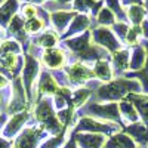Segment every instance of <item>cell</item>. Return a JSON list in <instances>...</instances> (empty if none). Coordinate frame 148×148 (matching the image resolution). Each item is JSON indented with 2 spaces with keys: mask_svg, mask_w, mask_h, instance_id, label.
Listing matches in <instances>:
<instances>
[{
  "mask_svg": "<svg viewBox=\"0 0 148 148\" xmlns=\"http://www.w3.org/2000/svg\"><path fill=\"white\" fill-rule=\"evenodd\" d=\"M95 18H96L98 24H99L101 27H113L117 22V16L107 6H102V9L98 12V15Z\"/></svg>",
  "mask_w": 148,
  "mask_h": 148,
  "instance_id": "obj_30",
  "label": "cell"
},
{
  "mask_svg": "<svg viewBox=\"0 0 148 148\" xmlns=\"http://www.w3.org/2000/svg\"><path fill=\"white\" fill-rule=\"evenodd\" d=\"M67 130L68 129H64L59 135H55V136L46 139L42 145H39V148H61V145H64L67 139Z\"/></svg>",
  "mask_w": 148,
  "mask_h": 148,
  "instance_id": "obj_31",
  "label": "cell"
},
{
  "mask_svg": "<svg viewBox=\"0 0 148 148\" xmlns=\"http://www.w3.org/2000/svg\"><path fill=\"white\" fill-rule=\"evenodd\" d=\"M141 88L142 84L136 79L119 77L116 80L101 84L96 90V99L98 102H120L130 93L141 92Z\"/></svg>",
  "mask_w": 148,
  "mask_h": 148,
  "instance_id": "obj_1",
  "label": "cell"
},
{
  "mask_svg": "<svg viewBox=\"0 0 148 148\" xmlns=\"http://www.w3.org/2000/svg\"><path fill=\"white\" fill-rule=\"evenodd\" d=\"M127 99L136 108L141 120L148 125V95L141 93V92H135V93H130L127 96Z\"/></svg>",
  "mask_w": 148,
  "mask_h": 148,
  "instance_id": "obj_20",
  "label": "cell"
},
{
  "mask_svg": "<svg viewBox=\"0 0 148 148\" xmlns=\"http://www.w3.org/2000/svg\"><path fill=\"white\" fill-rule=\"evenodd\" d=\"M92 95V89H88V88H79L73 92V96H71V108L77 110L80 107H83L86 102L89 101V98Z\"/></svg>",
  "mask_w": 148,
  "mask_h": 148,
  "instance_id": "obj_29",
  "label": "cell"
},
{
  "mask_svg": "<svg viewBox=\"0 0 148 148\" xmlns=\"http://www.w3.org/2000/svg\"><path fill=\"white\" fill-rule=\"evenodd\" d=\"M34 117L46 132L52 133V135H59L64 129H67V127L62 126V123L59 121L58 114L53 108V104H52L51 99H47V98L39 101V104H37V107L34 110Z\"/></svg>",
  "mask_w": 148,
  "mask_h": 148,
  "instance_id": "obj_2",
  "label": "cell"
},
{
  "mask_svg": "<svg viewBox=\"0 0 148 148\" xmlns=\"http://www.w3.org/2000/svg\"><path fill=\"white\" fill-rule=\"evenodd\" d=\"M58 40H59V34L55 30H46L36 39V45L45 49H52L58 45Z\"/></svg>",
  "mask_w": 148,
  "mask_h": 148,
  "instance_id": "obj_28",
  "label": "cell"
},
{
  "mask_svg": "<svg viewBox=\"0 0 148 148\" xmlns=\"http://www.w3.org/2000/svg\"><path fill=\"white\" fill-rule=\"evenodd\" d=\"M148 10L144 5H130L126 6V18L132 25H141V24L147 19Z\"/></svg>",
  "mask_w": 148,
  "mask_h": 148,
  "instance_id": "obj_26",
  "label": "cell"
},
{
  "mask_svg": "<svg viewBox=\"0 0 148 148\" xmlns=\"http://www.w3.org/2000/svg\"><path fill=\"white\" fill-rule=\"evenodd\" d=\"M129 25L125 22V21H117L114 25H113V33L116 34V37L120 40V42H123L125 43V40H126V36H127V33H129Z\"/></svg>",
  "mask_w": 148,
  "mask_h": 148,
  "instance_id": "obj_35",
  "label": "cell"
},
{
  "mask_svg": "<svg viewBox=\"0 0 148 148\" xmlns=\"http://www.w3.org/2000/svg\"><path fill=\"white\" fill-rule=\"evenodd\" d=\"M6 123H8L6 114H0V132H3V129H5V126H6Z\"/></svg>",
  "mask_w": 148,
  "mask_h": 148,
  "instance_id": "obj_40",
  "label": "cell"
},
{
  "mask_svg": "<svg viewBox=\"0 0 148 148\" xmlns=\"http://www.w3.org/2000/svg\"><path fill=\"white\" fill-rule=\"evenodd\" d=\"M141 30H142V36L144 39L148 40V19H145L142 24H141Z\"/></svg>",
  "mask_w": 148,
  "mask_h": 148,
  "instance_id": "obj_37",
  "label": "cell"
},
{
  "mask_svg": "<svg viewBox=\"0 0 148 148\" xmlns=\"http://www.w3.org/2000/svg\"><path fill=\"white\" fill-rule=\"evenodd\" d=\"M2 37H3V31H2V28H0V40H2Z\"/></svg>",
  "mask_w": 148,
  "mask_h": 148,
  "instance_id": "obj_44",
  "label": "cell"
},
{
  "mask_svg": "<svg viewBox=\"0 0 148 148\" xmlns=\"http://www.w3.org/2000/svg\"><path fill=\"white\" fill-rule=\"evenodd\" d=\"M90 27V15H86V14H77L74 16L73 22L70 24V27L67 30V33L64 34V37H76V36H80L83 33H86Z\"/></svg>",
  "mask_w": 148,
  "mask_h": 148,
  "instance_id": "obj_16",
  "label": "cell"
},
{
  "mask_svg": "<svg viewBox=\"0 0 148 148\" xmlns=\"http://www.w3.org/2000/svg\"><path fill=\"white\" fill-rule=\"evenodd\" d=\"M95 2H102V0H95Z\"/></svg>",
  "mask_w": 148,
  "mask_h": 148,
  "instance_id": "obj_45",
  "label": "cell"
},
{
  "mask_svg": "<svg viewBox=\"0 0 148 148\" xmlns=\"http://www.w3.org/2000/svg\"><path fill=\"white\" fill-rule=\"evenodd\" d=\"M40 73V62L31 55H25V64L22 68V83H24V89L27 92V96H33V84Z\"/></svg>",
  "mask_w": 148,
  "mask_h": 148,
  "instance_id": "obj_8",
  "label": "cell"
},
{
  "mask_svg": "<svg viewBox=\"0 0 148 148\" xmlns=\"http://www.w3.org/2000/svg\"><path fill=\"white\" fill-rule=\"evenodd\" d=\"M65 47L70 49L73 53H76L77 58H80L83 53H86L92 47V37H90V33L86 31L80 36H76V37H71V39H67L64 42Z\"/></svg>",
  "mask_w": 148,
  "mask_h": 148,
  "instance_id": "obj_11",
  "label": "cell"
},
{
  "mask_svg": "<svg viewBox=\"0 0 148 148\" xmlns=\"http://www.w3.org/2000/svg\"><path fill=\"white\" fill-rule=\"evenodd\" d=\"M141 37H144V36H142L141 25H132V27L129 28V33H127V36H126L125 43H126L127 46L133 47V46L139 45V39H141Z\"/></svg>",
  "mask_w": 148,
  "mask_h": 148,
  "instance_id": "obj_33",
  "label": "cell"
},
{
  "mask_svg": "<svg viewBox=\"0 0 148 148\" xmlns=\"http://www.w3.org/2000/svg\"><path fill=\"white\" fill-rule=\"evenodd\" d=\"M64 73L68 80V86L71 88H83L86 83L95 79L93 70L82 61H74L70 65H65Z\"/></svg>",
  "mask_w": 148,
  "mask_h": 148,
  "instance_id": "obj_3",
  "label": "cell"
},
{
  "mask_svg": "<svg viewBox=\"0 0 148 148\" xmlns=\"http://www.w3.org/2000/svg\"><path fill=\"white\" fill-rule=\"evenodd\" d=\"M21 14H22V18L27 21V19H30V18H36L37 14H39V9H37L34 5L28 3V5H24V6H22Z\"/></svg>",
  "mask_w": 148,
  "mask_h": 148,
  "instance_id": "obj_36",
  "label": "cell"
},
{
  "mask_svg": "<svg viewBox=\"0 0 148 148\" xmlns=\"http://www.w3.org/2000/svg\"><path fill=\"white\" fill-rule=\"evenodd\" d=\"M138 144L135 142L126 132H117L107 139L104 148H136Z\"/></svg>",
  "mask_w": 148,
  "mask_h": 148,
  "instance_id": "obj_21",
  "label": "cell"
},
{
  "mask_svg": "<svg viewBox=\"0 0 148 148\" xmlns=\"http://www.w3.org/2000/svg\"><path fill=\"white\" fill-rule=\"evenodd\" d=\"M93 74H95V79L101 80L104 83H108L114 79V68L113 64L110 62L107 58L104 59H98L96 62H93Z\"/></svg>",
  "mask_w": 148,
  "mask_h": 148,
  "instance_id": "obj_17",
  "label": "cell"
},
{
  "mask_svg": "<svg viewBox=\"0 0 148 148\" xmlns=\"http://www.w3.org/2000/svg\"><path fill=\"white\" fill-rule=\"evenodd\" d=\"M62 148H79L77 147V142H76V139H74V136H71L67 142H65V145L62 147Z\"/></svg>",
  "mask_w": 148,
  "mask_h": 148,
  "instance_id": "obj_38",
  "label": "cell"
},
{
  "mask_svg": "<svg viewBox=\"0 0 148 148\" xmlns=\"http://www.w3.org/2000/svg\"><path fill=\"white\" fill-rule=\"evenodd\" d=\"M65 51L59 47H52V49H45L42 53V62L51 70H58V68H65Z\"/></svg>",
  "mask_w": 148,
  "mask_h": 148,
  "instance_id": "obj_12",
  "label": "cell"
},
{
  "mask_svg": "<svg viewBox=\"0 0 148 148\" xmlns=\"http://www.w3.org/2000/svg\"><path fill=\"white\" fill-rule=\"evenodd\" d=\"M18 0H5L0 6V27H8L18 12Z\"/></svg>",
  "mask_w": 148,
  "mask_h": 148,
  "instance_id": "obj_24",
  "label": "cell"
},
{
  "mask_svg": "<svg viewBox=\"0 0 148 148\" xmlns=\"http://www.w3.org/2000/svg\"><path fill=\"white\" fill-rule=\"evenodd\" d=\"M77 14L74 10H64V9H59V10H55L52 12L51 15H49V18H51V22L52 25L55 28V31L58 34H65L70 24L73 22L74 16H76Z\"/></svg>",
  "mask_w": 148,
  "mask_h": 148,
  "instance_id": "obj_13",
  "label": "cell"
},
{
  "mask_svg": "<svg viewBox=\"0 0 148 148\" xmlns=\"http://www.w3.org/2000/svg\"><path fill=\"white\" fill-rule=\"evenodd\" d=\"M76 132H90V133H102V135H114L120 130V125L105 120H99L90 116L82 117L76 125Z\"/></svg>",
  "mask_w": 148,
  "mask_h": 148,
  "instance_id": "obj_4",
  "label": "cell"
},
{
  "mask_svg": "<svg viewBox=\"0 0 148 148\" xmlns=\"http://www.w3.org/2000/svg\"><path fill=\"white\" fill-rule=\"evenodd\" d=\"M147 56H148V53H147L145 46H142V45L133 46L132 51H130V67H129V70L133 71V73L141 71L145 67Z\"/></svg>",
  "mask_w": 148,
  "mask_h": 148,
  "instance_id": "obj_22",
  "label": "cell"
},
{
  "mask_svg": "<svg viewBox=\"0 0 148 148\" xmlns=\"http://www.w3.org/2000/svg\"><path fill=\"white\" fill-rule=\"evenodd\" d=\"M102 9V2H95V0H73L71 10L79 12L86 15H98V12Z\"/></svg>",
  "mask_w": 148,
  "mask_h": 148,
  "instance_id": "obj_23",
  "label": "cell"
},
{
  "mask_svg": "<svg viewBox=\"0 0 148 148\" xmlns=\"http://www.w3.org/2000/svg\"><path fill=\"white\" fill-rule=\"evenodd\" d=\"M88 114L90 117L111 121V123H121V116L119 110V102H95L88 107Z\"/></svg>",
  "mask_w": 148,
  "mask_h": 148,
  "instance_id": "obj_6",
  "label": "cell"
},
{
  "mask_svg": "<svg viewBox=\"0 0 148 148\" xmlns=\"http://www.w3.org/2000/svg\"><path fill=\"white\" fill-rule=\"evenodd\" d=\"M126 133L138 145H148V125L144 121H138L126 127Z\"/></svg>",
  "mask_w": 148,
  "mask_h": 148,
  "instance_id": "obj_19",
  "label": "cell"
},
{
  "mask_svg": "<svg viewBox=\"0 0 148 148\" xmlns=\"http://www.w3.org/2000/svg\"><path fill=\"white\" fill-rule=\"evenodd\" d=\"M111 64L114 68V74H125L129 71L130 67V51L127 49H120V51L114 52L111 56Z\"/></svg>",
  "mask_w": 148,
  "mask_h": 148,
  "instance_id": "obj_18",
  "label": "cell"
},
{
  "mask_svg": "<svg viewBox=\"0 0 148 148\" xmlns=\"http://www.w3.org/2000/svg\"><path fill=\"white\" fill-rule=\"evenodd\" d=\"M8 31L10 36H14L15 39H18L19 42L25 40V19L19 15H15L14 19L10 21V24L8 25Z\"/></svg>",
  "mask_w": 148,
  "mask_h": 148,
  "instance_id": "obj_27",
  "label": "cell"
},
{
  "mask_svg": "<svg viewBox=\"0 0 148 148\" xmlns=\"http://www.w3.org/2000/svg\"><path fill=\"white\" fill-rule=\"evenodd\" d=\"M142 2H144V6L148 8V0H142Z\"/></svg>",
  "mask_w": 148,
  "mask_h": 148,
  "instance_id": "obj_43",
  "label": "cell"
},
{
  "mask_svg": "<svg viewBox=\"0 0 148 148\" xmlns=\"http://www.w3.org/2000/svg\"><path fill=\"white\" fill-rule=\"evenodd\" d=\"M24 2H28L31 5H36V3H45V2H47V0H24Z\"/></svg>",
  "mask_w": 148,
  "mask_h": 148,
  "instance_id": "obj_42",
  "label": "cell"
},
{
  "mask_svg": "<svg viewBox=\"0 0 148 148\" xmlns=\"http://www.w3.org/2000/svg\"><path fill=\"white\" fill-rule=\"evenodd\" d=\"M28 113L27 111H21V113H16L14 114L6 123V126L3 129V138L6 139H12L15 136V135H18L19 132L24 130V125H25V121L28 120Z\"/></svg>",
  "mask_w": 148,
  "mask_h": 148,
  "instance_id": "obj_15",
  "label": "cell"
},
{
  "mask_svg": "<svg viewBox=\"0 0 148 148\" xmlns=\"http://www.w3.org/2000/svg\"><path fill=\"white\" fill-rule=\"evenodd\" d=\"M61 86L58 84L56 79L52 76L49 71H42L40 73V79L37 82V96L42 98V96H53L58 89Z\"/></svg>",
  "mask_w": 148,
  "mask_h": 148,
  "instance_id": "obj_14",
  "label": "cell"
},
{
  "mask_svg": "<svg viewBox=\"0 0 148 148\" xmlns=\"http://www.w3.org/2000/svg\"><path fill=\"white\" fill-rule=\"evenodd\" d=\"M25 89H24V83H22V79L16 77L15 82H14V90H12V99H10V104H9V113L12 114H16V113H21V111H25L27 105V96H25Z\"/></svg>",
  "mask_w": 148,
  "mask_h": 148,
  "instance_id": "obj_9",
  "label": "cell"
},
{
  "mask_svg": "<svg viewBox=\"0 0 148 148\" xmlns=\"http://www.w3.org/2000/svg\"><path fill=\"white\" fill-rule=\"evenodd\" d=\"M0 148H12V142L6 138H0Z\"/></svg>",
  "mask_w": 148,
  "mask_h": 148,
  "instance_id": "obj_39",
  "label": "cell"
},
{
  "mask_svg": "<svg viewBox=\"0 0 148 148\" xmlns=\"http://www.w3.org/2000/svg\"><path fill=\"white\" fill-rule=\"evenodd\" d=\"M105 6L117 16V19H125L126 18V9L123 8L121 0H105Z\"/></svg>",
  "mask_w": 148,
  "mask_h": 148,
  "instance_id": "obj_34",
  "label": "cell"
},
{
  "mask_svg": "<svg viewBox=\"0 0 148 148\" xmlns=\"http://www.w3.org/2000/svg\"><path fill=\"white\" fill-rule=\"evenodd\" d=\"M119 110H120L121 121L130 123V125L141 121V117H139V114H138L136 108L133 107V104L127 99V98H125V99H121V101L119 102Z\"/></svg>",
  "mask_w": 148,
  "mask_h": 148,
  "instance_id": "obj_25",
  "label": "cell"
},
{
  "mask_svg": "<svg viewBox=\"0 0 148 148\" xmlns=\"http://www.w3.org/2000/svg\"><path fill=\"white\" fill-rule=\"evenodd\" d=\"M2 2H3V0H0V3H2Z\"/></svg>",
  "mask_w": 148,
  "mask_h": 148,
  "instance_id": "obj_46",
  "label": "cell"
},
{
  "mask_svg": "<svg viewBox=\"0 0 148 148\" xmlns=\"http://www.w3.org/2000/svg\"><path fill=\"white\" fill-rule=\"evenodd\" d=\"M45 25H46L45 19L37 18V16L36 18H30V19L25 21V33H28V34H37V33H40L45 28Z\"/></svg>",
  "mask_w": 148,
  "mask_h": 148,
  "instance_id": "obj_32",
  "label": "cell"
},
{
  "mask_svg": "<svg viewBox=\"0 0 148 148\" xmlns=\"http://www.w3.org/2000/svg\"><path fill=\"white\" fill-rule=\"evenodd\" d=\"M79 148H104L107 138L102 133H90V132H79L73 135Z\"/></svg>",
  "mask_w": 148,
  "mask_h": 148,
  "instance_id": "obj_10",
  "label": "cell"
},
{
  "mask_svg": "<svg viewBox=\"0 0 148 148\" xmlns=\"http://www.w3.org/2000/svg\"><path fill=\"white\" fill-rule=\"evenodd\" d=\"M45 132L42 126L25 127L16 138L14 148H39L40 141L45 138Z\"/></svg>",
  "mask_w": 148,
  "mask_h": 148,
  "instance_id": "obj_7",
  "label": "cell"
},
{
  "mask_svg": "<svg viewBox=\"0 0 148 148\" xmlns=\"http://www.w3.org/2000/svg\"><path fill=\"white\" fill-rule=\"evenodd\" d=\"M8 79L3 76V74H0V89H3V88H6V86H8Z\"/></svg>",
  "mask_w": 148,
  "mask_h": 148,
  "instance_id": "obj_41",
  "label": "cell"
},
{
  "mask_svg": "<svg viewBox=\"0 0 148 148\" xmlns=\"http://www.w3.org/2000/svg\"><path fill=\"white\" fill-rule=\"evenodd\" d=\"M90 37H92L93 45L102 47L104 51H108L111 53H114L121 49V42L116 37L113 30H110V27L98 25L96 28H93L90 31Z\"/></svg>",
  "mask_w": 148,
  "mask_h": 148,
  "instance_id": "obj_5",
  "label": "cell"
}]
</instances>
